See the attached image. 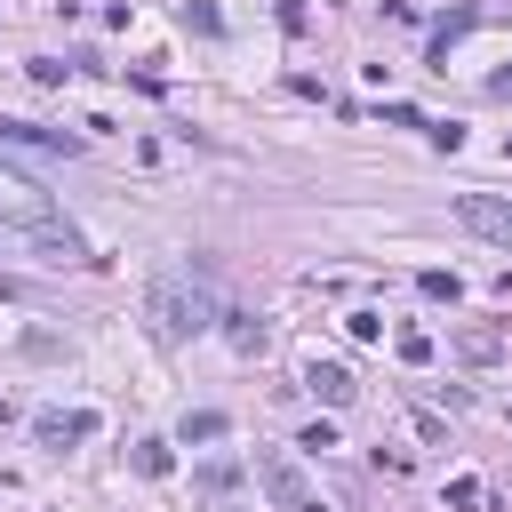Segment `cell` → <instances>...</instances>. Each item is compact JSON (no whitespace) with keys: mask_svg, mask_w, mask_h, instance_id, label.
<instances>
[{"mask_svg":"<svg viewBox=\"0 0 512 512\" xmlns=\"http://www.w3.org/2000/svg\"><path fill=\"white\" fill-rule=\"evenodd\" d=\"M144 320H152V336H160V344L208 336V328L224 320V304H216V280H208L200 264H168V272L144 288Z\"/></svg>","mask_w":512,"mask_h":512,"instance_id":"6da1fadb","label":"cell"},{"mask_svg":"<svg viewBox=\"0 0 512 512\" xmlns=\"http://www.w3.org/2000/svg\"><path fill=\"white\" fill-rule=\"evenodd\" d=\"M16 240H24V248H40L48 264H104V256H88V240H80L64 216H24V224H16Z\"/></svg>","mask_w":512,"mask_h":512,"instance_id":"7a4b0ae2","label":"cell"},{"mask_svg":"<svg viewBox=\"0 0 512 512\" xmlns=\"http://www.w3.org/2000/svg\"><path fill=\"white\" fill-rule=\"evenodd\" d=\"M256 480H264V496H272L280 512H320V496L304 488V472H296L280 448H256Z\"/></svg>","mask_w":512,"mask_h":512,"instance_id":"3957f363","label":"cell"},{"mask_svg":"<svg viewBox=\"0 0 512 512\" xmlns=\"http://www.w3.org/2000/svg\"><path fill=\"white\" fill-rule=\"evenodd\" d=\"M456 216L480 232V240H496V248H512V200H496V192H464L456 200Z\"/></svg>","mask_w":512,"mask_h":512,"instance_id":"277c9868","label":"cell"},{"mask_svg":"<svg viewBox=\"0 0 512 512\" xmlns=\"http://www.w3.org/2000/svg\"><path fill=\"white\" fill-rule=\"evenodd\" d=\"M32 432H40V448H72L96 432V408H48V416H32Z\"/></svg>","mask_w":512,"mask_h":512,"instance_id":"5b68a950","label":"cell"},{"mask_svg":"<svg viewBox=\"0 0 512 512\" xmlns=\"http://www.w3.org/2000/svg\"><path fill=\"white\" fill-rule=\"evenodd\" d=\"M304 384H312V392H320V400H328V408H344V400H352V392H360V384H352V368H344V360H312V368H304Z\"/></svg>","mask_w":512,"mask_h":512,"instance_id":"8992f818","label":"cell"},{"mask_svg":"<svg viewBox=\"0 0 512 512\" xmlns=\"http://www.w3.org/2000/svg\"><path fill=\"white\" fill-rule=\"evenodd\" d=\"M0 136H8V144H32V152H80V136H64V128H32V120H0Z\"/></svg>","mask_w":512,"mask_h":512,"instance_id":"52a82bcc","label":"cell"},{"mask_svg":"<svg viewBox=\"0 0 512 512\" xmlns=\"http://www.w3.org/2000/svg\"><path fill=\"white\" fill-rule=\"evenodd\" d=\"M136 472H144V480H168V472H176V448H168V440H136Z\"/></svg>","mask_w":512,"mask_h":512,"instance_id":"ba28073f","label":"cell"},{"mask_svg":"<svg viewBox=\"0 0 512 512\" xmlns=\"http://www.w3.org/2000/svg\"><path fill=\"white\" fill-rule=\"evenodd\" d=\"M224 336H232V352H264V320H248V312H224Z\"/></svg>","mask_w":512,"mask_h":512,"instance_id":"9c48e42d","label":"cell"},{"mask_svg":"<svg viewBox=\"0 0 512 512\" xmlns=\"http://www.w3.org/2000/svg\"><path fill=\"white\" fill-rule=\"evenodd\" d=\"M416 288H424L432 304H456V296H464V280H456V272H440V264H432V272H416Z\"/></svg>","mask_w":512,"mask_h":512,"instance_id":"30bf717a","label":"cell"},{"mask_svg":"<svg viewBox=\"0 0 512 512\" xmlns=\"http://www.w3.org/2000/svg\"><path fill=\"white\" fill-rule=\"evenodd\" d=\"M176 440H184V448H192V440H224V416H216V408H200V416H184V424H176Z\"/></svg>","mask_w":512,"mask_h":512,"instance_id":"8fae6325","label":"cell"},{"mask_svg":"<svg viewBox=\"0 0 512 512\" xmlns=\"http://www.w3.org/2000/svg\"><path fill=\"white\" fill-rule=\"evenodd\" d=\"M232 480H240V464H232V456H216V464H200V488H208V496H224Z\"/></svg>","mask_w":512,"mask_h":512,"instance_id":"7c38bea8","label":"cell"},{"mask_svg":"<svg viewBox=\"0 0 512 512\" xmlns=\"http://www.w3.org/2000/svg\"><path fill=\"white\" fill-rule=\"evenodd\" d=\"M400 360H408V368H424V360H432V336H416V328H408V336H400Z\"/></svg>","mask_w":512,"mask_h":512,"instance_id":"4fadbf2b","label":"cell"},{"mask_svg":"<svg viewBox=\"0 0 512 512\" xmlns=\"http://www.w3.org/2000/svg\"><path fill=\"white\" fill-rule=\"evenodd\" d=\"M448 504H456V512H472V504H480V480H472V472H464V480H448Z\"/></svg>","mask_w":512,"mask_h":512,"instance_id":"5bb4252c","label":"cell"},{"mask_svg":"<svg viewBox=\"0 0 512 512\" xmlns=\"http://www.w3.org/2000/svg\"><path fill=\"white\" fill-rule=\"evenodd\" d=\"M504 152H512V136H504Z\"/></svg>","mask_w":512,"mask_h":512,"instance_id":"9a60e30c","label":"cell"}]
</instances>
